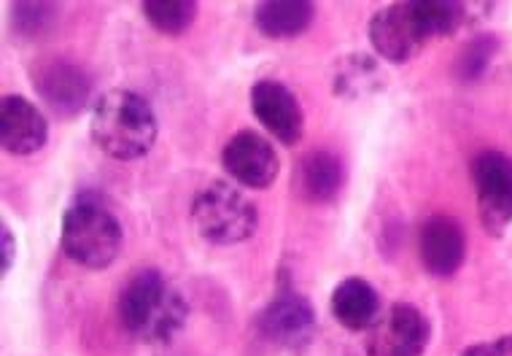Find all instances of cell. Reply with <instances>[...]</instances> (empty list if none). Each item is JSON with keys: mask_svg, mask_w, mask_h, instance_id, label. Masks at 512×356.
Segmentation results:
<instances>
[{"mask_svg": "<svg viewBox=\"0 0 512 356\" xmlns=\"http://www.w3.org/2000/svg\"><path fill=\"white\" fill-rule=\"evenodd\" d=\"M30 79L46 108L62 119H73L87 108L92 98V79L84 65L68 57H44L30 68Z\"/></svg>", "mask_w": 512, "mask_h": 356, "instance_id": "obj_8", "label": "cell"}, {"mask_svg": "<svg viewBox=\"0 0 512 356\" xmlns=\"http://www.w3.org/2000/svg\"><path fill=\"white\" fill-rule=\"evenodd\" d=\"M251 111L259 125L283 146H297L305 135V111L300 98L283 81L262 79L251 87Z\"/></svg>", "mask_w": 512, "mask_h": 356, "instance_id": "obj_10", "label": "cell"}, {"mask_svg": "<svg viewBox=\"0 0 512 356\" xmlns=\"http://www.w3.org/2000/svg\"><path fill=\"white\" fill-rule=\"evenodd\" d=\"M141 11L157 33L176 38L184 36L186 30L195 25L200 9L195 0H146L141 3Z\"/></svg>", "mask_w": 512, "mask_h": 356, "instance_id": "obj_18", "label": "cell"}, {"mask_svg": "<svg viewBox=\"0 0 512 356\" xmlns=\"http://www.w3.org/2000/svg\"><path fill=\"white\" fill-rule=\"evenodd\" d=\"M89 133L111 160H141L157 143V114L149 100L133 89H108L92 106Z\"/></svg>", "mask_w": 512, "mask_h": 356, "instance_id": "obj_3", "label": "cell"}, {"mask_svg": "<svg viewBox=\"0 0 512 356\" xmlns=\"http://www.w3.org/2000/svg\"><path fill=\"white\" fill-rule=\"evenodd\" d=\"M221 165L230 173L232 181L248 189L273 187V181L281 173V160L275 154L273 143L254 130H240L224 143Z\"/></svg>", "mask_w": 512, "mask_h": 356, "instance_id": "obj_11", "label": "cell"}, {"mask_svg": "<svg viewBox=\"0 0 512 356\" xmlns=\"http://www.w3.org/2000/svg\"><path fill=\"white\" fill-rule=\"evenodd\" d=\"M459 356H512V335H502L488 343H475V346L464 348Z\"/></svg>", "mask_w": 512, "mask_h": 356, "instance_id": "obj_21", "label": "cell"}, {"mask_svg": "<svg viewBox=\"0 0 512 356\" xmlns=\"http://www.w3.org/2000/svg\"><path fill=\"white\" fill-rule=\"evenodd\" d=\"M57 6L52 3H14V27L27 38H36L52 27Z\"/></svg>", "mask_w": 512, "mask_h": 356, "instance_id": "obj_20", "label": "cell"}, {"mask_svg": "<svg viewBox=\"0 0 512 356\" xmlns=\"http://www.w3.org/2000/svg\"><path fill=\"white\" fill-rule=\"evenodd\" d=\"M0 249H3V259H0V273L9 276L14 259H17V238L11 232L9 224H0Z\"/></svg>", "mask_w": 512, "mask_h": 356, "instance_id": "obj_22", "label": "cell"}, {"mask_svg": "<svg viewBox=\"0 0 512 356\" xmlns=\"http://www.w3.org/2000/svg\"><path fill=\"white\" fill-rule=\"evenodd\" d=\"M343 189V160L327 149H313L302 154L294 165V192L302 203L327 205Z\"/></svg>", "mask_w": 512, "mask_h": 356, "instance_id": "obj_14", "label": "cell"}, {"mask_svg": "<svg viewBox=\"0 0 512 356\" xmlns=\"http://www.w3.org/2000/svg\"><path fill=\"white\" fill-rule=\"evenodd\" d=\"M259 335L273 346L302 351L318 335V313L305 294L297 289H281L256 316Z\"/></svg>", "mask_w": 512, "mask_h": 356, "instance_id": "obj_7", "label": "cell"}, {"mask_svg": "<svg viewBox=\"0 0 512 356\" xmlns=\"http://www.w3.org/2000/svg\"><path fill=\"white\" fill-rule=\"evenodd\" d=\"M386 87V73L372 54H343L332 71V92L343 100H364Z\"/></svg>", "mask_w": 512, "mask_h": 356, "instance_id": "obj_17", "label": "cell"}, {"mask_svg": "<svg viewBox=\"0 0 512 356\" xmlns=\"http://www.w3.org/2000/svg\"><path fill=\"white\" fill-rule=\"evenodd\" d=\"M432 338V324L413 303H394L367 330V356H424Z\"/></svg>", "mask_w": 512, "mask_h": 356, "instance_id": "obj_9", "label": "cell"}, {"mask_svg": "<svg viewBox=\"0 0 512 356\" xmlns=\"http://www.w3.org/2000/svg\"><path fill=\"white\" fill-rule=\"evenodd\" d=\"M418 257L432 278H453L467 259V232L453 216H429L418 230Z\"/></svg>", "mask_w": 512, "mask_h": 356, "instance_id": "obj_12", "label": "cell"}, {"mask_svg": "<svg viewBox=\"0 0 512 356\" xmlns=\"http://www.w3.org/2000/svg\"><path fill=\"white\" fill-rule=\"evenodd\" d=\"M49 141V122L33 100L3 95L0 100V143L14 157L41 152Z\"/></svg>", "mask_w": 512, "mask_h": 356, "instance_id": "obj_13", "label": "cell"}, {"mask_svg": "<svg viewBox=\"0 0 512 356\" xmlns=\"http://www.w3.org/2000/svg\"><path fill=\"white\" fill-rule=\"evenodd\" d=\"M496 52H499V38L491 36V33L475 36L461 49L459 60H456V76L461 81L483 79L491 63H494Z\"/></svg>", "mask_w": 512, "mask_h": 356, "instance_id": "obj_19", "label": "cell"}, {"mask_svg": "<svg viewBox=\"0 0 512 356\" xmlns=\"http://www.w3.org/2000/svg\"><path fill=\"white\" fill-rule=\"evenodd\" d=\"M467 3L456 0H402L372 14L367 36L378 57L405 65L434 38L459 33L469 19Z\"/></svg>", "mask_w": 512, "mask_h": 356, "instance_id": "obj_1", "label": "cell"}, {"mask_svg": "<svg viewBox=\"0 0 512 356\" xmlns=\"http://www.w3.org/2000/svg\"><path fill=\"white\" fill-rule=\"evenodd\" d=\"M124 243L122 222L95 195H79L62 214L60 246L65 257L87 270H106Z\"/></svg>", "mask_w": 512, "mask_h": 356, "instance_id": "obj_4", "label": "cell"}, {"mask_svg": "<svg viewBox=\"0 0 512 356\" xmlns=\"http://www.w3.org/2000/svg\"><path fill=\"white\" fill-rule=\"evenodd\" d=\"M192 224L203 241L213 246H235L254 235L259 211L240 189L213 181L203 192H197L192 203Z\"/></svg>", "mask_w": 512, "mask_h": 356, "instance_id": "obj_5", "label": "cell"}, {"mask_svg": "<svg viewBox=\"0 0 512 356\" xmlns=\"http://www.w3.org/2000/svg\"><path fill=\"white\" fill-rule=\"evenodd\" d=\"M477 219L488 235H504L512 224V157L486 149L472 160Z\"/></svg>", "mask_w": 512, "mask_h": 356, "instance_id": "obj_6", "label": "cell"}, {"mask_svg": "<svg viewBox=\"0 0 512 356\" xmlns=\"http://www.w3.org/2000/svg\"><path fill=\"white\" fill-rule=\"evenodd\" d=\"M119 321L124 332L146 346L170 343L189 321V303L157 267L135 270L119 292Z\"/></svg>", "mask_w": 512, "mask_h": 356, "instance_id": "obj_2", "label": "cell"}, {"mask_svg": "<svg viewBox=\"0 0 512 356\" xmlns=\"http://www.w3.org/2000/svg\"><path fill=\"white\" fill-rule=\"evenodd\" d=\"M329 311H332L337 324L348 332H367L380 319L383 305H380L378 289L367 278L351 276L343 278L332 289Z\"/></svg>", "mask_w": 512, "mask_h": 356, "instance_id": "obj_15", "label": "cell"}, {"mask_svg": "<svg viewBox=\"0 0 512 356\" xmlns=\"http://www.w3.org/2000/svg\"><path fill=\"white\" fill-rule=\"evenodd\" d=\"M316 19V6L308 0H265L256 3L254 25L265 38L289 41L308 33Z\"/></svg>", "mask_w": 512, "mask_h": 356, "instance_id": "obj_16", "label": "cell"}]
</instances>
